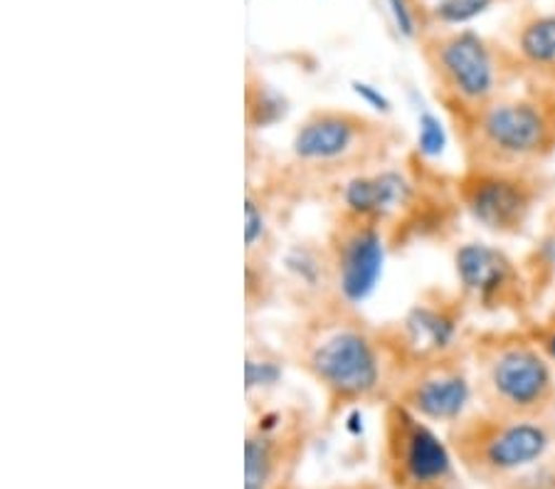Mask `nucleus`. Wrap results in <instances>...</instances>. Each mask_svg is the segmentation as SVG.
I'll list each match as a JSON object with an SVG mask.
<instances>
[{
	"label": "nucleus",
	"instance_id": "4",
	"mask_svg": "<svg viewBox=\"0 0 555 489\" xmlns=\"http://www.w3.org/2000/svg\"><path fill=\"white\" fill-rule=\"evenodd\" d=\"M417 50L450 127L524 85L521 67L508 44L474 28L425 30Z\"/></svg>",
	"mask_w": 555,
	"mask_h": 489
},
{
	"label": "nucleus",
	"instance_id": "11",
	"mask_svg": "<svg viewBox=\"0 0 555 489\" xmlns=\"http://www.w3.org/2000/svg\"><path fill=\"white\" fill-rule=\"evenodd\" d=\"M469 314L472 311L460 292L433 284L420 292L413 305L405 309V314L380 322L383 344L392 369V384L410 363L467 346Z\"/></svg>",
	"mask_w": 555,
	"mask_h": 489
},
{
	"label": "nucleus",
	"instance_id": "17",
	"mask_svg": "<svg viewBox=\"0 0 555 489\" xmlns=\"http://www.w3.org/2000/svg\"><path fill=\"white\" fill-rule=\"evenodd\" d=\"M504 3H512V0H433V3L423 5L425 30L467 28L481 15Z\"/></svg>",
	"mask_w": 555,
	"mask_h": 489
},
{
	"label": "nucleus",
	"instance_id": "16",
	"mask_svg": "<svg viewBox=\"0 0 555 489\" xmlns=\"http://www.w3.org/2000/svg\"><path fill=\"white\" fill-rule=\"evenodd\" d=\"M286 369L292 366L282 346H274L264 339H255L253 329H249L245 356V390L249 408L270 403V396L280 388Z\"/></svg>",
	"mask_w": 555,
	"mask_h": 489
},
{
	"label": "nucleus",
	"instance_id": "3",
	"mask_svg": "<svg viewBox=\"0 0 555 489\" xmlns=\"http://www.w3.org/2000/svg\"><path fill=\"white\" fill-rule=\"evenodd\" d=\"M408 151V133L396 121L356 106H311L294 124L284 162L307 191L309 201L326 195L396 162Z\"/></svg>",
	"mask_w": 555,
	"mask_h": 489
},
{
	"label": "nucleus",
	"instance_id": "10",
	"mask_svg": "<svg viewBox=\"0 0 555 489\" xmlns=\"http://www.w3.org/2000/svg\"><path fill=\"white\" fill-rule=\"evenodd\" d=\"M454 193L474 226L494 237L514 240L531 228L551 193V178L543 168L464 164L454 176Z\"/></svg>",
	"mask_w": 555,
	"mask_h": 489
},
{
	"label": "nucleus",
	"instance_id": "9",
	"mask_svg": "<svg viewBox=\"0 0 555 489\" xmlns=\"http://www.w3.org/2000/svg\"><path fill=\"white\" fill-rule=\"evenodd\" d=\"M321 428V415L301 400L249 408L245 489H301L299 473Z\"/></svg>",
	"mask_w": 555,
	"mask_h": 489
},
{
	"label": "nucleus",
	"instance_id": "20",
	"mask_svg": "<svg viewBox=\"0 0 555 489\" xmlns=\"http://www.w3.org/2000/svg\"><path fill=\"white\" fill-rule=\"evenodd\" d=\"M528 336L539 344V349L545 353V359L553 363L555 369V314L548 317H531L524 322Z\"/></svg>",
	"mask_w": 555,
	"mask_h": 489
},
{
	"label": "nucleus",
	"instance_id": "5",
	"mask_svg": "<svg viewBox=\"0 0 555 489\" xmlns=\"http://www.w3.org/2000/svg\"><path fill=\"white\" fill-rule=\"evenodd\" d=\"M477 408L508 417H555V369L524 324L469 329Z\"/></svg>",
	"mask_w": 555,
	"mask_h": 489
},
{
	"label": "nucleus",
	"instance_id": "8",
	"mask_svg": "<svg viewBox=\"0 0 555 489\" xmlns=\"http://www.w3.org/2000/svg\"><path fill=\"white\" fill-rule=\"evenodd\" d=\"M375 469L388 489H467L444 430L400 403L378 408Z\"/></svg>",
	"mask_w": 555,
	"mask_h": 489
},
{
	"label": "nucleus",
	"instance_id": "13",
	"mask_svg": "<svg viewBox=\"0 0 555 489\" xmlns=\"http://www.w3.org/2000/svg\"><path fill=\"white\" fill-rule=\"evenodd\" d=\"M390 403L405 406L437 428H450L477 406L467 346L402 369L392 384Z\"/></svg>",
	"mask_w": 555,
	"mask_h": 489
},
{
	"label": "nucleus",
	"instance_id": "18",
	"mask_svg": "<svg viewBox=\"0 0 555 489\" xmlns=\"http://www.w3.org/2000/svg\"><path fill=\"white\" fill-rule=\"evenodd\" d=\"M245 114H253L257 106H262V129L270 127L274 119L282 117V102L270 85H264L262 77H257L253 69L247 73V89H245Z\"/></svg>",
	"mask_w": 555,
	"mask_h": 489
},
{
	"label": "nucleus",
	"instance_id": "14",
	"mask_svg": "<svg viewBox=\"0 0 555 489\" xmlns=\"http://www.w3.org/2000/svg\"><path fill=\"white\" fill-rule=\"evenodd\" d=\"M324 245L336 292L361 305L378 284L385 257L390 255L380 226L363 213L331 203Z\"/></svg>",
	"mask_w": 555,
	"mask_h": 489
},
{
	"label": "nucleus",
	"instance_id": "12",
	"mask_svg": "<svg viewBox=\"0 0 555 489\" xmlns=\"http://www.w3.org/2000/svg\"><path fill=\"white\" fill-rule=\"evenodd\" d=\"M454 289L469 311L487 317H512L516 324L531 319L535 305L524 260L487 240H467L452 253Z\"/></svg>",
	"mask_w": 555,
	"mask_h": 489
},
{
	"label": "nucleus",
	"instance_id": "21",
	"mask_svg": "<svg viewBox=\"0 0 555 489\" xmlns=\"http://www.w3.org/2000/svg\"><path fill=\"white\" fill-rule=\"evenodd\" d=\"M317 489H388L378 477H348V479H334V482L321 485Z\"/></svg>",
	"mask_w": 555,
	"mask_h": 489
},
{
	"label": "nucleus",
	"instance_id": "2",
	"mask_svg": "<svg viewBox=\"0 0 555 489\" xmlns=\"http://www.w3.org/2000/svg\"><path fill=\"white\" fill-rule=\"evenodd\" d=\"M324 203H338L373 218L390 255H402L417 245L447 243L460 230L464 216L454 193V176L442 173L417 149H408L378 171L338 185Z\"/></svg>",
	"mask_w": 555,
	"mask_h": 489
},
{
	"label": "nucleus",
	"instance_id": "15",
	"mask_svg": "<svg viewBox=\"0 0 555 489\" xmlns=\"http://www.w3.org/2000/svg\"><path fill=\"white\" fill-rule=\"evenodd\" d=\"M508 50L521 67L524 85L555 94V13L524 8L508 25Z\"/></svg>",
	"mask_w": 555,
	"mask_h": 489
},
{
	"label": "nucleus",
	"instance_id": "7",
	"mask_svg": "<svg viewBox=\"0 0 555 489\" xmlns=\"http://www.w3.org/2000/svg\"><path fill=\"white\" fill-rule=\"evenodd\" d=\"M467 482L485 489L504 485L555 450V417H508L474 406L444 428Z\"/></svg>",
	"mask_w": 555,
	"mask_h": 489
},
{
	"label": "nucleus",
	"instance_id": "19",
	"mask_svg": "<svg viewBox=\"0 0 555 489\" xmlns=\"http://www.w3.org/2000/svg\"><path fill=\"white\" fill-rule=\"evenodd\" d=\"M494 489H555V450Z\"/></svg>",
	"mask_w": 555,
	"mask_h": 489
},
{
	"label": "nucleus",
	"instance_id": "1",
	"mask_svg": "<svg viewBox=\"0 0 555 489\" xmlns=\"http://www.w3.org/2000/svg\"><path fill=\"white\" fill-rule=\"evenodd\" d=\"M289 366L321 396L324 428L356 408L390 403L392 369L380 322L341 295L297 309L280 332Z\"/></svg>",
	"mask_w": 555,
	"mask_h": 489
},
{
	"label": "nucleus",
	"instance_id": "6",
	"mask_svg": "<svg viewBox=\"0 0 555 489\" xmlns=\"http://www.w3.org/2000/svg\"><path fill=\"white\" fill-rule=\"evenodd\" d=\"M464 164L543 168L555 156V94L521 85L452 124Z\"/></svg>",
	"mask_w": 555,
	"mask_h": 489
}]
</instances>
